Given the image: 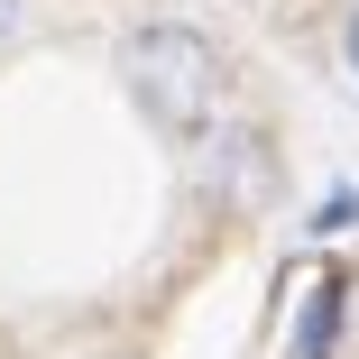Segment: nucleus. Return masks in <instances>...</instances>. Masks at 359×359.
I'll use <instances>...</instances> for the list:
<instances>
[{
	"mask_svg": "<svg viewBox=\"0 0 359 359\" xmlns=\"http://www.w3.org/2000/svg\"><path fill=\"white\" fill-rule=\"evenodd\" d=\"M341 323H350V276L341 267H313V285L295 295V323H285V359H332L341 350Z\"/></svg>",
	"mask_w": 359,
	"mask_h": 359,
	"instance_id": "f03ea898",
	"label": "nucleus"
},
{
	"mask_svg": "<svg viewBox=\"0 0 359 359\" xmlns=\"http://www.w3.org/2000/svg\"><path fill=\"white\" fill-rule=\"evenodd\" d=\"M304 231H323V240H332V231H359V184H332V194L304 212Z\"/></svg>",
	"mask_w": 359,
	"mask_h": 359,
	"instance_id": "7ed1b4c3",
	"label": "nucleus"
},
{
	"mask_svg": "<svg viewBox=\"0 0 359 359\" xmlns=\"http://www.w3.org/2000/svg\"><path fill=\"white\" fill-rule=\"evenodd\" d=\"M341 65H350V83H359V10L341 19Z\"/></svg>",
	"mask_w": 359,
	"mask_h": 359,
	"instance_id": "20e7f679",
	"label": "nucleus"
},
{
	"mask_svg": "<svg viewBox=\"0 0 359 359\" xmlns=\"http://www.w3.org/2000/svg\"><path fill=\"white\" fill-rule=\"evenodd\" d=\"M120 83L157 138H203L222 111V55L184 19H148L138 37H120Z\"/></svg>",
	"mask_w": 359,
	"mask_h": 359,
	"instance_id": "f257e3e1",
	"label": "nucleus"
},
{
	"mask_svg": "<svg viewBox=\"0 0 359 359\" xmlns=\"http://www.w3.org/2000/svg\"><path fill=\"white\" fill-rule=\"evenodd\" d=\"M10 28H19V0H0V37H10Z\"/></svg>",
	"mask_w": 359,
	"mask_h": 359,
	"instance_id": "39448f33",
	"label": "nucleus"
}]
</instances>
